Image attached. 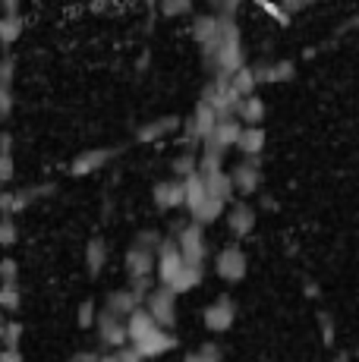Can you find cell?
Returning <instances> with one entry per match:
<instances>
[{
  "instance_id": "39",
  "label": "cell",
  "mask_w": 359,
  "mask_h": 362,
  "mask_svg": "<svg viewBox=\"0 0 359 362\" xmlns=\"http://www.w3.org/2000/svg\"><path fill=\"white\" fill-rule=\"evenodd\" d=\"M13 180V155H0V183Z\"/></svg>"
},
{
  "instance_id": "19",
  "label": "cell",
  "mask_w": 359,
  "mask_h": 362,
  "mask_svg": "<svg viewBox=\"0 0 359 362\" xmlns=\"http://www.w3.org/2000/svg\"><path fill=\"white\" fill-rule=\"evenodd\" d=\"M240 132H243V123H240L237 117H218V123H215V129L208 132V139L211 142H218L220 148L230 151L233 145H237Z\"/></svg>"
},
{
  "instance_id": "36",
  "label": "cell",
  "mask_w": 359,
  "mask_h": 362,
  "mask_svg": "<svg viewBox=\"0 0 359 362\" xmlns=\"http://www.w3.org/2000/svg\"><path fill=\"white\" fill-rule=\"evenodd\" d=\"M13 69H16V60L6 54V57L0 60V86H13Z\"/></svg>"
},
{
  "instance_id": "24",
  "label": "cell",
  "mask_w": 359,
  "mask_h": 362,
  "mask_svg": "<svg viewBox=\"0 0 359 362\" xmlns=\"http://www.w3.org/2000/svg\"><path fill=\"white\" fill-rule=\"evenodd\" d=\"M224 211H227V205L224 202H218V199H211V196H205L202 202H199L196 208H192V224H199V227H205V224H215L218 218H224Z\"/></svg>"
},
{
  "instance_id": "25",
  "label": "cell",
  "mask_w": 359,
  "mask_h": 362,
  "mask_svg": "<svg viewBox=\"0 0 359 362\" xmlns=\"http://www.w3.org/2000/svg\"><path fill=\"white\" fill-rule=\"evenodd\" d=\"M105 264H107V243L95 236V240H88V246H86V268L92 277H98Z\"/></svg>"
},
{
  "instance_id": "8",
  "label": "cell",
  "mask_w": 359,
  "mask_h": 362,
  "mask_svg": "<svg viewBox=\"0 0 359 362\" xmlns=\"http://www.w3.org/2000/svg\"><path fill=\"white\" fill-rule=\"evenodd\" d=\"M227 177H230L233 192H240V196H252V192H259V186H261V161L259 158H243Z\"/></svg>"
},
{
  "instance_id": "13",
  "label": "cell",
  "mask_w": 359,
  "mask_h": 362,
  "mask_svg": "<svg viewBox=\"0 0 359 362\" xmlns=\"http://www.w3.org/2000/svg\"><path fill=\"white\" fill-rule=\"evenodd\" d=\"M136 353H139L142 359H155V356H164V353H170L177 346V337H174V331H164V328H158V331H151L145 340H139V344H129Z\"/></svg>"
},
{
  "instance_id": "29",
  "label": "cell",
  "mask_w": 359,
  "mask_h": 362,
  "mask_svg": "<svg viewBox=\"0 0 359 362\" xmlns=\"http://www.w3.org/2000/svg\"><path fill=\"white\" fill-rule=\"evenodd\" d=\"M202 199H205V186H202V180H199V173H189V177L183 180V205L192 211V208H196Z\"/></svg>"
},
{
  "instance_id": "30",
  "label": "cell",
  "mask_w": 359,
  "mask_h": 362,
  "mask_svg": "<svg viewBox=\"0 0 359 362\" xmlns=\"http://www.w3.org/2000/svg\"><path fill=\"white\" fill-rule=\"evenodd\" d=\"M196 167H199V158L192 151H180L174 164H170V170H174V180H186L189 173H196Z\"/></svg>"
},
{
  "instance_id": "22",
  "label": "cell",
  "mask_w": 359,
  "mask_h": 362,
  "mask_svg": "<svg viewBox=\"0 0 359 362\" xmlns=\"http://www.w3.org/2000/svg\"><path fill=\"white\" fill-rule=\"evenodd\" d=\"M142 305V299L136 293H129V290H114V293H107L105 299V312H110V315L117 318H126L129 312H136Z\"/></svg>"
},
{
  "instance_id": "41",
  "label": "cell",
  "mask_w": 359,
  "mask_h": 362,
  "mask_svg": "<svg viewBox=\"0 0 359 362\" xmlns=\"http://www.w3.org/2000/svg\"><path fill=\"white\" fill-rule=\"evenodd\" d=\"M114 356H117V362H145V359L139 356V353L133 350V346H120V350H117Z\"/></svg>"
},
{
  "instance_id": "21",
  "label": "cell",
  "mask_w": 359,
  "mask_h": 362,
  "mask_svg": "<svg viewBox=\"0 0 359 362\" xmlns=\"http://www.w3.org/2000/svg\"><path fill=\"white\" fill-rule=\"evenodd\" d=\"M233 117H237L243 127H261V120H265V101H261L259 95L240 98L237 101V110H233Z\"/></svg>"
},
{
  "instance_id": "10",
  "label": "cell",
  "mask_w": 359,
  "mask_h": 362,
  "mask_svg": "<svg viewBox=\"0 0 359 362\" xmlns=\"http://www.w3.org/2000/svg\"><path fill=\"white\" fill-rule=\"evenodd\" d=\"M202 101L208 104L218 117H233L240 98L230 92V86H227L224 79H208V86H205V92H202Z\"/></svg>"
},
{
  "instance_id": "18",
  "label": "cell",
  "mask_w": 359,
  "mask_h": 362,
  "mask_svg": "<svg viewBox=\"0 0 359 362\" xmlns=\"http://www.w3.org/2000/svg\"><path fill=\"white\" fill-rule=\"evenodd\" d=\"M180 127H183V120L174 114H167V117H158V120H151V123H145V127L136 129V142H158V139H164V136H170V132H177Z\"/></svg>"
},
{
  "instance_id": "12",
  "label": "cell",
  "mask_w": 359,
  "mask_h": 362,
  "mask_svg": "<svg viewBox=\"0 0 359 362\" xmlns=\"http://www.w3.org/2000/svg\"><path fill=\"white\" fill-rule=\"evenodd\" d=\"M196 173L205 186V196L224 202V205L233 199V186H230V177H227L224 167H205V170H196Z\"/></svg>"
},
{
  "instance_id": "2",
  "label": "cell",
  "mask_w": 359,
  "mask_h": 362,
  "mask_svg": "<svg viewBox=\"0 0 359 362\" xmlns=\"http://www.w3.org/2000/svg\"><path fill=\"white\" fill-rule=\"evenodd\" d=\"M177 249L183 264H196V268H205V259H208V240H205V227L199 224H183L177 233Z\"/></svg>"
},
{
  "instance_id": "1",
  "label": "cell",
  "mask_w": 359,
  "mask_h": 362,
  "mask_svg": "<svg viewBox=\"0 0 359 362\" xmlns=\"http://www.w3.org/2000/svg\"><path fill=\"white\" fill-rule=\"evenodd\" d=\"M240 66H246V57H243V35H240V25L233 16H224V35H220V45L215 51L208 64V73L211 79H230Z\"/></svg>"
},
{
  "instance_id": "31",
  "label": "cell",
  "mask_w": 359,
  "mask_h": 362,
  "mask_svg": "<svg viewBox=\"0 0 359 362\" xmlns=\"http://www.w3.org/2000/svg\"><path fill=\"white\" fill-rule=\"evenodd\" d=\"M158 10H161V16H167V19L189 16V13H192V0H158Z\"/></svg>"
},
{
  "instance_id": "38",
  "label": "cell",
  "mask_w": 359,
  "mask_h": 362,
  "mask_svg": "<svg viewBox=\"0 0 359 362\" xmlns=\"http://www.w3.org/2000/svg\"><path fill=\"white\" fill-rule=\"evenodd\" d=\"M306 4H309V0H281V4H278V10L284 13L287 19H290V16H296V13H300Z\"/></svg>"
},
{
  "instance_id": "33",
  "label": "cell",
  "mask_w": 359,
  "mask_h": 362,
  "mask_svg": "<svg viewBox=\"0 0 359 362\" xmlns=\"http://www.w3.org/2000/svg\"><path fill=\"white\" fill-rule=\"evenodd\" d=\"M161 240H164V236L158 233V230H139V233H136V240H133V246H139V249H151V252H155V249L161 246Z\"/></svg>"
},
{
  "instance_id": "34",
  "label": "cell",
  "mask_w": 359,
  "mask_h": 362,
  "mask_svg": "<svg viewBox=\"0 0 359 362\" xmlns=\"http://www.w3.org/2000/svg\"><path fill=\"white\" fill-rule=\"evenodd\" d=\"M16 243V224L13 218H4L0 221V246H13Z\"/></svg>"
},
{
  "instance_id": "26",
  "label": "cell",
  "mask_w": 359,
  "mask_h": 362,
  "mask_svg": "<svg viewBox=\"0 0 359 362\" xmlns=\"http://www.w3.org/2000/svg\"><path fill=\"white\" fill-rule=\"evenodd\" d=\"M227 86H230V92L237 95V98H249V95H255V76H252V66H240L237 73L227 79Z\"/></svg>"
},
{
  "instance_id": "5",
  "label": "cell",
  "mask_w": 359,
  "mask_h": 362,
  "mask_svg": "<svg viewBox=\"0 0 359 362\" xmlns=\"http://www.w3.org/2000/svg\"><path fill=\"white\" fill-rule=\"evenodd\" d=\"M246 268H249V262H246V252L237 246V243L224 246L218 252V259H215V274L220 277V281H227V284H240V281H243Z\"/></svg>"
},
{
  "instance_id": "40",
  "label": "cell",
  "mask_w": 359,
  "mask_h": 362,
  "mask_svg": "<svg viewBox=\"0 0 359 362\" xmlns=\"http://www.w3.org/2000/svg\"><path fill=\"white\" fill-rule=\"evenodd\" d=\"M13 110V92L10 86H0V117H6Z\"/></svg>"
},
{
  "instance_id": "42",
  "label": "cell",
  "mask_w": 359,
  "mask_h": 362,
  "mask_svg": "<svg viewBox=\"0 0 359 362\" xmlns=\"http://www.w3.org/2000/svg\"><path fill=\"white\" fill-rule=\"evenodd\" d=\"M0 16H19V0H0Z\"/></svg>"
},
{
  "instance_id": "43",
  "label": "cell",
  "mask_w": 359,
  "mask_h": 362,
  "mask_svg": "<svg viewBox=\"0 0 359 362\" xmlns=\"http://www.w3.org/2000/svg\"><path fill=\"white\" fill-rule=\"evenodd\" d=\"M319 325H322V334H324V340H334V325H331V318L328 315H319Z\"/></svg>"
},
{
  "instance_id": "6",
  "label": "cell",
  "mask_w": 359,
  "mask_h": 362,
  "mask_svg": "<svg viewBox=\"0 0 359 362\" xmlns=\"http://www.w3.org/2000/svg\"><path fill=\"white\" fill-rule=\"evenodd\" d=\"M180 271H183V259H180L177 243L164 236L161 246L155 249V277L161 281V287H170V284L177 281Z\"/></svg>"
},
{
  "instance_id": "44",
  "label": "cell",
  "mask_w": 359,
  "mask_h": 362,
  "mask_svg": "<svg viewBox=\"0 0 359 362\" xmlns=\"http://www.w3.org/2000/svg\"><path fill=\"white\" fill-rule=\"evenodd\" d=\"M98 362H117V356H114V353H110V356H101Z\"/></svg>"
},
{
  "instance_id": "17",
  "label": "cell",
  "mask_w": 359,
  "mask_h": 362,
  "mask_svg": "<svg viewBox=\"0 0 359 362\" xmlns=\"http://www.w3.org/2000/svg\"><path fill=\"white\" fill-rule=\"evenodd\" d=\"M126 274H129V281L155 277V252H151V249L129 246L126 249Z\"/></svg>"
},
{
  "instance_id": "7",
  "label": "cell",
  "mask_w": 359,
  "mask_h": 362,
  "mask_svg": "<svg viewBox=\"0 0 359 362\" xmlns=\"http://www.w3.org/2000/svg\"><path fill=\"white\" fill-rule=\"evenodd\" d=\"M233 318H237V303H233L230 296H218L215 303H208L205 305V312H202V322H205V328H208L211 334L230 331Z\"/></svg>"
},
{
  "instance_id": "3",
  "label": "cell",
  "mask_w": 359,
  "mask_h": 362,
  "mask_svg": "<svg viewBox=\"0 0 359 362\" xmlns=\"http://www.w3.org/2000/svg\"><path fill=\"white\" fill-rule=\"evenodd\" d=\"M142 303H145V312L155 318L158 328L174 331V325H177V293L174 290L158 284V287H151V293L145 296Z\"/></svg>"
},
{
  "instance_id": "11",
  "label": "cell",
  "mask_w": 359,
  "mask_h": 362,
  "mask_svg": "<svg viewBox=\"0 0 359 362\" xmlns=\"http://www.w3.org/2000/svg\"><path fill=\"white\" fill-rule=\"evenodd\" d=\"M227 230H230L233 240H246L255 230V208L246 205V202H233L230 208L224 211Z\"/></svg>"
},
{
  "instance_id": "4",
  "label": "cell",
  "mask_w": 359,
  "mask_h": 362,
  "mask_svg": "<svg viewBox=\"0 0 359 362\" xmlns=\"http://www.w3.org/2000/svg\"><path fill=\"white\" fill-rule=\"evenodd\" d=\"M220 35H224V16H196L192 19V38H196L199 51H202L205 66H208L211 57H215V51L220 45Z\"/></svg>"
},
{
  "instance_id": "14",
  "label": "cell",
  "mask_w": 359,
  "mask_h": 362,
  "mask_svg": "<svg viewBox=\"0 0 359 362\" xmlns=\"http://www.w3.org/2000/svg\"><path fill=\"white\" fill-rule=\"evenodd\" d=\"M114 158H117V148H88L70 164V173L73 177H86V173H95V170H101V167H107Z\"/></svg>"
},
{
  "instance_id": "9",
  "label": "cell",
  "mask_w": 359,
  "mask_h": 362,
  "mask_svg": "<svg viewBox=\"0 0 359 362\" xmlns=\"http://www.w3.org/2000/svg\"><path fill=\"white\" fill-rule=\"evenodd\" d=\"M95 328H98V337H101V344L110 346V350H120V346H126L129 340H126V318H117V315H110V312L101 309L98 315H95Z\"/></svg>"
},
{
  "instance_id": "23",
  "label": "cell",
  "mask_w": 359,
  "mask_h": 362,
  "mask_svg": "<svg viewBox=\"0 0 359 362\" xmlns=\"http://www.w3.org/2000/svg\"><path fill=\"white\" fill-rule=\"evenodd\" d=\"M237 148L243 158H259L265 151V129L261 127H243L237 139Z\"/></svg>"
},
{
  "instance_id": "35",
  "label": "cell",
  "mask_w": 359,
  "mask_h": 362,
  "mask_svg": "<svg viewBox=\"0 0 359 362\" xmlns=\"http://www.w3.org/2000/svg\"><path fill=\"white\" fill-rule=\"evenodd\" d=\"M208 4L218 10V16H233V13L240 10V4H243V0H208Z\"/></svg>"
},
{
  "instance_id": "20",
  "label": "cell",
  "mask_w": 359,
  "mask_h": 362,
  "mask_svg": "<svg viewBox=\"0 0 359 362\" xmlns=\"http://www.w3.org/2000/svg\"><path fill=\"white\" fill-rule=\"evenodd\" d=\"M151 331H158V325H155V318L145 312V305H139L136 312L126 315V340L129 344H139V340H145Z\"/></svg>"
},
{
  "instance_id": "37",
  "label": "cell",
  "mask_w": 359,
  "mask_h": 362,
  "mask_svg": "<svg viewBox=\"0 0 359 362\" xmlns=\"http://www.w3.org/2000/svg\"><path fill=\"white\" fill-rule=\"evenodd\" d=\"M95 315H98V312H95V303H92V299L79 305V325H82V328H88V325H95Z\"/></svg>"
},
{
  "instance_id": "27",
  "label": "cell",
  "mask_w": 359,
  "mask_h": 362,
  "mask_svg": "<svg viewBox=\"0 0 359 362\" xmlns=\"http://www.w3.org/2000/svg\"><path fill=\"white\" fill-rule=\"evenodd\" d=\"M202 277H205V268H196V264H183V271L177 274V281L170 284V290L180 296V293H186V290H192V287H199L202 284Z\"/></svg>"
},
{
  "instance_id": "32",
  "label": "cell",
  "mask_w": 359,
  "mask_h": 362,
  "mask_svg": "<svg viewBox=\"0 0 359 362\" xmlns=\"http://www.w3.org/2000/svg\"><path fill=\"white\" fill-rule=\"evenodd\" d=\"M220 346L218 344H202V346H196L192 353H186V359L183 362H220Z\"/></svg>"
},
{
  "instance_id": "15",
  "label": "cell",
  "mask_w": 359,
  "mask_h": 362,
  "mask_svg": "<svg viewBox=\"0 0 359 362\" xmlns=\"http://www.w3.org/2000/svg\"><path fill=\"white\" fill-rule=\"evenodd\" d=\"M255 86H274V82H290L296 76V69L290 60H274V64H259L252 66Z\"/></svg>"
},
{
  "instance_id": "28",
  "label": "cell",
  "mask_w": 359,
  "mask_h": 362,
  "mask_svg": "<svg viewBox=\"0 0 359 362\" xmlns=\"http://www.w3.org/2000/svg\"><path fill=\"white\" fill-rule=\"evenodd\" d=\"M23 29H25L23 16H0V45L10 47L13 41H19Z\"/></svg>"
},
{
  "instance_id": "16",
  "label": "cell",
  "mask_w": 359,
  "mask_h": 362,
  "mask_svg": "<svg viewBox=\"0 0 359 362\" xmlns=\"http://www.w3.org/2000/svg\"><path fill=\"white\" fill-rule=\"evenodd\" d=\"M151 199H155V205L161 208V211H174V208L183 205V180H161V183H155V189H151Z\"/></svg>"
}]
</instances>
